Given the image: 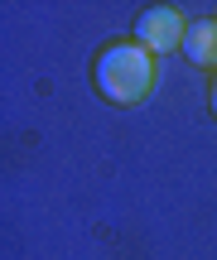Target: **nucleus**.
I'll return each mask as SVG.
<instances>
[{
  "label": "nucleus",
  "instance_id": "1",
  "mask_svg": "<svg viewBox=\"0 0 217 260\" xmlns=\"http://www.w3.org/2000/svg\"><path fill=\"white\" fill-rule=\"evenodd\" d=\"M92 82L102 92V102L111 106H135L140 96H150L154 82V53H145L135 39H116L97 53L92 63Z\"/></svg>",
  "mask_w": 217,
  "mask_h": 260
},
{
  "label": "nucleus",
  "instance_id": "2",
  "mask_svg": "<svg viewBox=\"0 0 217 260\" xmlns=\"http://www.w3.org/2000/svg\"><path fill=\"white\" fill-rule=\"evenodd\" d=\"M183 29H189V19L174 5H150L135 19V44H140L145 53H169V48L183 44Z\"/></svg>",
  "mask_w": 217,
  "mask_h": 260
},
{
  "label": "nucleus",
  "instance_id": "3",
  "mask_svg": "<svg viewBox=\"0 0 217 260\" xmlns=\"http://www.w3.org/2000/svg\"><path fill=\"white\" fill-rule=\"evenodd\" d=\"M179 48L193 68H217V19H189Z\"/></svg>",
  "mask_w": 217,
  "mask_h": 260
},
{
  "label": "nucleus",
  "instance_id": "4",
  "mask_svg": "<svg viewBox=\"0 0 217 260\" xmlns=\"http://www.w3.org/2000/svg\"><path fill=\"white\" fill-rule=\"evenodd\" d=\"M212 116H217V87H212Z\"/></svg>",
  "mask_w": 217,
  "mask_h": 260
},
{
  "label": "nucleus",
  "instance_id": "5",
  "mask_svg": "<svg viewBox=\"0 0 217 260\" xmlns=\"http://www.w3.org/2000/svg\"><path fill=\"white\" fill-rule=\"evenodd\" d=\"M212 87H217V82H212Z\"/></svg>",
  "mask_w": 217,
  "mask_h": 260
}]
</instances>
